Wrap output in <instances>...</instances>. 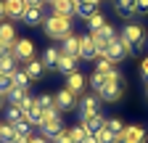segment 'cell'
Returning <instances> with one entry per match:
<instances>
[{
  "label": "cell",
  "mask_w": 148,
  "mask_h": 143,
  "mask_svg": "<svg viewBox=\"0 0 148 143\" xmlns=\"http://www.w3.org/2000/svg\"><path fill=\"white\" fill-rule=\"evenodd\" d=\"M45 34L50 40H66L71 34V16H61V13H53V16H45Z\"/></svg>",
  "instance_id": "cell-1"
},
{
  "label": "cell",
  "mask_w": 148,
  "mask_h": 143,
  "mask_svg": "<svg viewBox=\"0 0 148 143\" xmlns=\"http://www.w3.org/2000/svg\"><path fill=\"white\" fill-rule=\"evenodd\" d=\"M122 43L130 48V53H138V50H143L145 48V29L140 27V24H127L124 29H122Z\"/></svg>",
  "instance_id": "cell-2"
},
{
  "label": "cell",
  "mask_w": 148,
  "mask_h": 143,
  "mask_svg": "<svg viewBox=\"0 0 148 143\" xmlns=\"http://www.w3.org/2000/svg\"><path fill=\"white\" fill-rule=\"evenodd\" d=\"M103 56L111 61V64H119V61H124L127 56H132V53H130V48L122 43V37H116V40H111L108 45H106V53Z\"/></svg>",
  "instance_id": "cell-3"
},
{
  "label": "cell",
  "mask_w": 148,
  "mask_h": 143,
  "mask_svg": "<svg viewBox=\"0 0 148 143\" xmlns=\"http://www.w3.org/2000/svg\"><path fill=\"white\" fill-rule=\"evenodd\" d=\"M79 119L82 117H90V114H101V96H95V93H82V98H79Z\"/></svg>",
  "instance_id": "cell-4"
},
{
  "label": "cell",
  "mask_w": 148,
  "mask_h": 143,
  "mask_svg": "<svg viewBox=\"0 0 148 143\" xmlns=\"http://www.w3.org/2000/svg\"><path fill=\"white\" fill-rule=\"evenodd\" d=\"M11 53H13V58L16 61H21V64H27V61H32L34 58V43L32 40H16L13 43V48H11Z\"/></svg>",
  "instance_id": "cell-5"
},
{
  "label": "cell",
  "mask_w": 148,
  "mask_h": 143,
  "mask_svg": "<svg viewBox=\"0 0 148 143\" xmlns=\"http://www.w3.org/2000/svg\"><path fill=\"white\" fill-rule=\"evenodd\" d=\"M145 138H148V133L143 124H127L124 133L119 135V143H145Z\"/></svg>",
  "instance_id": "cell-6"
},
{
  "label": "cell",
  "mask_w": 148,
  "mask_h": 143,
  "mask_svg": "<svg viewBox=\"0 0 148 143\" xmlns=\"http://www.w3.org/2000/svg\"><path fill=\"white\" fill-rule=\"evenodd\" d=\"M77 103H79V101H77V96H74L69 87H64V90L56 93V109H58V111H71Z\"/></svg>",
  "instance_id": "cell-7"
},
{
  "label": "cell",
  "mask_w": 148,
  "mask_h": 143,
  "mask_svg": "<svg viewBox=\"0 0 148 143\" xmlns=\"http://www.w3.org/2000/svg\"><path fill=\"white\" fill-rule=\"evenodd\" d=\"M122 93H124V82H111V80H108V85L103 87L98 96H101V101H106V103H116V101L122 98Z\"/></svg>",
  "instance_id": "cell-8"
},
{
  "label": "cell",
  "mask_w": 148,
  "mask_h": 143,
  "mask_svg": "<svg viewBox=\"0 0 148 143\" xmlns=\"http://www.w3.org/2000/svg\"><path fill=\"white\" fill-rule=\"evenodd\" d=\"M79 58H85V61H95L98 58V48L92 43V34H82L79 37Z\"/></svg>",
  "instance_id": "cell-9"
},
{
  "label": "cell",
  "mask_w": 148,
  "mask_h": 143,
  "mask_svg": "<svg viewBox=\"0 0 148 143\" xmlns=\"http://www.w3.org/2000/svg\"><path fill=\"white\" fill-rule=\"evenodd\" d=\"M61 130H64V122H61V114H58V117H50V119H45V122H42L40 135H42V138H48V140H53Z\"/></svg>",
  "instance_id": "cell-10"
},
{
  "label": "cell",
  "mask_w": 148,
  "mask_h": 143,
  "mask_svg": "<svg viewBox=\"0 0 148 143\" xmlns=\"http://www.w3.org/2000/svg\"><path fill=\"white\" fill-rule=\"evenodd\" d=\"M85 85H87L85 74H79V72H71V74H66V87H69L74 96H82V93H85Z\"/></svg>",
  "instance_id": "cell-11"
},
{
  "label": "cell",
  "mask_w": 148,
  "mask_h": 143,
  "mask_svg": "<svg viewBox=\"0 0 148 143\" xmlns=\"http://www.w3.org/2000/svg\"><path fill=\"white\" fill-rule=\"evenodd\" d=\"M82 127L90 133V135H95V133H101L103 130V124H106V119L101 117V114H90V117H82Z\"/></svg>",
  "instance_id": "cell-12"
},
{
  "label": "cell",
  "mask_w": 148,
  "mask_h": 143,
  "mask_svg": "<svg viewBox=\"0 0 148 143\" xmlns=\"http://www.w3.org/2000/svg\"><path fill=\"white\" fill-rule=\"evenodd\" d=\"M24 72L29 74V80L34 82V80H40L45 72H48V66L42 64V58H32V61H27V64H24Z\"/></svg>",
  "instance_id": "cell-13"
},
{
  "label": "cell",
  "mask_w": 148,
  "mask_h": 143,
  "mask_svg": "<svg viewBox=\"0 0 148 143\" xmlns=\"http://www.w3.org/2000/svg\"><path fill=\"white\" fill-rule=\"evenodd\" d=\"M27 3L24 0H5V13H8V19H24V13H27Z\"/></svg>",
  "instance_id": "cell-14"
},
{
  "label": "cell",
  "mask_w": 148,
  "mask_h": 143,
  "mask_svg": "<svg viewBox=\"0 0 148 143\" xmlns=\"http://www.w3.org/2000/svg\"><path fill=\"white\" fill-rule=\"evenodd\" d=\"M0 43H3L8 50L13 48V43H16V27H13V24L0 21Z\"/></svg>",
  "instance_id": "cell-15"
},
{
  "label": "cell",
  "mask_w": 148,
  "mask_h": 143,
  "mask_svg": "<svg viewBox=\"0 0 148 143\" xmlns=\"http://www.w3.org/2000/svg\"><path fill=\"white\" fill-rule=\"evenodd\" d=\"M114 11L122 16V19H132V16H138L135 0H114Z\"/></svg>",
  "instance_id": "cell-16"
},
{
  "label": "cell",
  "mask_w": 148,
  "mask_h": 143,
  "mask_svg": "<svg viewBox=\"0 0 148 143\" xmlns=\"http://www.w3.org/2000/svg\"><path fill=\"white\" fill-rule=\"evenodd\" d=\"M24 24H29V27H37V24H42L45 21V13H42V6H32V8H27V13H24V19H21Z\"/></svg>",
  "instance_id": "cell-17"
},
{
  "label": "cell",
  "mask_w": 148,
  "mask_h": 143,
  "mask_svg": "<svg viewBox=\"0 0 148 143\" xmlns=\"http://www.w3.org/2000/svg\"><path fill=\"white\" fill-rule=\"evenodd\" d=\"M77 64H79V58H77V56H66V53H61L56 72H61V74H71V72H77Z\"/></svg>",
  "instance_id": "cell-18"
},
{
  "label": "cell",
  "mask_w": 148,
  "mask_h": 143,
  "mask_svg": "<svg viewBox=\"0 0 148 143\" xmlns=\"http://www.w3.org/2000/svg\"><path fill=\"white\" fill-rule=\"evenodd\" d=\"M58 58H61V48L50 45V48L42 50V64H45L48 69H56V66H58Z\"/></svg>",
  "instance_id": "cell-19"
},
{
  "label": "cell",
  "mask_w": 148,
  "mask_h": 143,
  "mask_svg": "<svg viewBox=\"0 0 148 143\" xmlns=\"http://www.w3.org/2000/svg\"><path fill=\"white\" fill-rule=\"evenodd\" d=\"M61 53H66V56H77L79 58V37L77 34H69L66 40H61Z\"/></svg>",
  "instance_id": "cell-20"
},
{
  "label": "cell",
  "mask_w": 148,
  "mask_h": 143,
  "mask_svg": "<svg viewBox=\"0 0 148 143\" xmlns=\"http://www.w3.org/2000/svg\"><path fill=\"white\" fill-rule=\"evenodd\" d=\"M27 122L32 124V127H42V122H45V111L37 106V101H34L32 109H27Z\"/></svg>",
  "instance_id": "cell-21"
},
{
  "label": "cell",
  "mask_w": 148,
  "mask_h": 143,
  "mask_svg": "<svg viewBox=\"0 0 148 143\" xmlns=\"http://www.w3.org/2000/svg\"><path fill=\"white\" fill-rule=\"evenodd\" d=\"M74 13H77L79 19H85V21H87L92 13H98V3H90V0H85V3H79L77 8H74Z\"/></svg>",
  "instance_id": "cell-22"
},
{
  "label": "cell",
  "mask_w": 148,
  "mask_h": 143,
  "mask_svg": "<svg viewBox=\"0 0 148 143\" xmlns=\"http://www.w3.org/2000/svg\"><path fill=\"white\" fill-rule=\"evenodd\" d=\"M87 85H90V87H92L95 93H101L103 87L108 85V77L103 74V72H92V74H90V80H87Z\"/></svg>",
  "instance_id": "cell-23"
},
{
  "label": "cell",
  "mask_w": 148,
  "mask_h": 143,
  "mask_svg": "<svg viewBox=\"0 0 148 143\" xmlns=\"http://www.w3.org/2000/svg\"><path fill=\"white\" fill-rule=\"evenodd\" d=\"M16 58H13V53H3V56H0V72H3V74H13L16 72Z\"/></svg>",
  "instance_id": "cell-24"
},
{
  "label": "cell",
  "mask_w": 148,
  "mask_h": 143,
  "mask_svg": "<svg viewBox=\"0 0 148 143\" xmlns=\"http://www.w3.org/2000/svg\"><path fill=\"white\" fill-rule=\"evenodd\" d=\"M53 13H61V16H71L74 13V3L71 0H53Z\"/></svg>",
  "instance_id": "cell-25"
},
{
  "label": "cell",
  "mask_w": 148,
  "mask_h": 143,
  "mask_svg": "<svg viewBox=\"0 0 148 143\" xmlns=\"http://www.w3.org/2000/svg\"><path fill=\"white\" fill-rule=\"evenodd\" d=\"M29 85H32L29 74H27L24 69H16V72H13V87H21V90H27Z\"/></svg>",
  "instance_id": "cell-26"
},
{
  "label": "cell",
  "mask_w": 148,
  "mask_h": 143,
  "mask_svg": "<svg viewBox=\"0 0 148 143\" xmlns=\"http://www.w3.org/2000/svg\"><path fill=\"white\" fill-rule=\"evenodd\" d=\"M5 117H8L11 124H13V122H24V119H27V111L21 109V106H13V103H11L8 111H5Z\"/></svg>",
  "instance_id": "cell-27"
},
{
  "label": "cell",
  "mask_w": 148,
  "mask_h": 143,
  "mask_svg": "<svg viewBox=\"0 0 148 143\" xmlns=\"http://www.w3.org/2000/svg\"><path fill=\"white\" fill-rule=\"evenodd\" d=\"M34 101H37V106H40L42 111H50V109H56V96H50V93H40Z\"/></svg>",
  "instance_id": "cell-28"
},
{
  "label": "cell",
  "mask_w": 148,
  "mask_h": 143,
  "mask_svg": "<svg viewBox=\"0 0 148 143\" xmlns=\"http://www.w3.org/2000/svg\"><path fill=\"white\" fill-rule=\"evenodd\" d=\"M103 127H106V130H111L114 135H122V133H124V122H122L119 117H111V119H106Z\"/></svg>",
  "instance_id": "cell-29"
},
{
  "label": "cell",
  "mask_w": 148,
  "mask_h": 143,
  "mask_svg": "<svg viewBox=\"0 0 148 143\" xmlns=\"http://www.w3.org/2000/svg\"><path fill=\"white\" fill-rule=\"evenodd\" d=\"M103 24H106V16H103L101 11H98V13H92L90 19H87V29H90V32H98Z\"/></svg>",
  "instance_id": "cell-30"
},
{
  "label": "cell",
  "mask_w": 148,
  "mask_h": 143,
  "mask_svg": "<svg viewBox=\"0 0 148 143\" xmlns=\"http://www.w3.org/2000/svg\"><path fill=\"white\" fill-rule=\"evenodd\" d=\"M16 138V130H13V124L5 122V124H0V143H11Z\"/></svg>",
  "instance_id": "cell-31"
},
{
  "label": "cell",
  "mask_w": 148,
  "mask_h": 143,
  "mask_svg": "<svg viewBox=\"0 0 148 143\" xmlns=\"http://www.w3.org/2000/svg\"><path fill=\"white\" fill-rule=\"evenodd\" d=\"M8 101H11L13 106H24V101H27V90H21V87H13V90L8 93Z\"/></svg>",
  "instance_id": "cell-32"
},
{
  "label": "cell",
  "mask_w": 148,
  "mask_h": 143,
  "mask_svg": "<svg viewBox=\"0 0 148 143\" xmlns=\"http://www.w3.org/2000/svg\"><path fill=\"white\" fill-rule=\"evenodd\" d=\"M13 90V74H3L0 72V96H8Z\"/></svg>",
  "instance_id": "cell-33"
},
{
  "label": "cell",
  "mask_w": 148,
  "mask_h": 143,
  "mask_svg": "<svg viewBox=\"0 0 148 143\" xmlns=\"http://www.w3.org/2000/svg\"><path fill=\"white\" fill-rule=\"evenodd\" d=\"M111 69H116V64H111L106 56H101V58H95V72H103V74H108Z\"/></svg>",
  "instance_id": "cell-34"
},
{
  "label": "cell",
  "mask_w": 148,
  "mask_h": 143,
  "mask_svg": "<svg viewBox=\"0 0 148 143\" xmlns=\"http://www.w3.org/2000/svg\"><path fill=\"white\" fill-rule=\"evenodd\" d=\"M95 138H98V143H119V135H114L111 130H101V133H95Z\"/></svg>",
  "instance_id": "cell-35"
},
{
  "label": "cell",
  "mask_w": 148,
  "mask_h": 143,
  "mask_svg": "<svg viewBox=\"0 0 148 143\" xmlns=\"http://www.w3.org/2000/svg\"><path fill=\"white\" fill-rule=\"evenodd\" d=\"M87 135H90V133H87V130L82 127V124H77V127H71V138H74V143H82V140H85Z\"/></svg>",
  "instance_id": "cell-36"
},
{
  "label": "cell",
  "mask_w": 148,
  "mask_h": 143,
  "mask_svg": "<svg viewBox=\"0 0 148 143\" xmlns=\"http://www.w3.org/2000/svg\"><path fill=\"white\" fill-rule=\"evenodd\" d=\"M53 143H74V138H71V130H66V127H64L58 135L53 138Z\"/></svg>",
  "instance_id": "cell-37"
},
{
  "label": "cell",
  "mask_w": 148,
  "mask_h": 143,
  "mask_svg": "<svg viewBox=\"0 0 148 143\" xmlns=\"http://www.w3.org/2000/svg\"><path fill=\"white\" fill-rule=\"evenodd\" d=\"M135 11L138 16H148V0H135Z\"/></svg>",
  "instance_id": "cell-38"
},
{
  "label": "cell",
  "mask_w": 148,
  "mask_h": 143,
  "mask_svg": "<svg viewBox=\"0 0 148 143\" xmlns=\"http://www.w3.org/2000/svg\"><path fill=\"white\" fill-rule=\"evenodd\" d=\"M140 77H143V82L148 85V58H143V61H140Z\"/></svg>",
  "instance_id": "cell-39"
},
{
  "label": "cell",
  "mask_w": 148,
  "mask_h": 143,
  "mask_svg": "<svg viewBox=\"0 0 148 143\" xmlns=\"http://www.w3.org/2000/svg\"><path fill=\"white\" fill-rule=\"evenodd\" d=\"M32 140V135H21V133H16V138L11 140V143H29Z\"/></svg>",
  "instance_id": "cell-40"
},
{
  "label": "cell",
  "mask_w": 148,
  "mask_h": 143,
  "mask_svg": "<svg viewBox=\"0 0 148 143\" xmlns=\"http://www.w3.org/2000/svg\"><path fill=\"white\" fill-rule=\"evenodd\" d=\"M5 16H8V13H5V0H0V21H3Z\"/></svg>",
  "instance_id": "cell-41"
},
{
  "label": "cell",
  "mask_w": 148,
  "mask_h": 143,
  "mask_svg": "<svg viewBox=\"0 0 148 143\" xmlns=\"http://www.w3.org/2000/svg\"><path fill=\"white\" fill-rule=\"evenodd\" d=\"M29 143H48V138H42V135H37V138H32Z\"/></svg>",
  "instance_id": "cell-42"
},
{
  "label": "cell",
  "mask_w": 148,
  "mask_h": 143,
  "mask_svg": "<svg viewBox=\"0 0 148 143\" xmlns=\"http://www.w3.org/2000/svg\"><path fill=\"white\" fill-rule=\"evenodd\" d=\"M24 3H27V6L32 8V6H42V0H24Z\"/></svg>",
  "instance_id": "cell-43"
},
{
  "label": "cell",
  "mask_w": 148,
  "mask_h": 143,
  "mask_svg": "<svg viewBox=\"0 0 148 143\" xmlns=\"http://www.w3.org/2000/svg\"><path fill=\"white\" fill-rule=\"evenodd\" d=\"M82 143H98V138H95V135H87V138H85Z\"/></svg>",
  "instance_id": "cell-44"
},
{
  "label": "cell",
  "mask_w": 148,
  "mask_h": 143,
  "mask_svg": "<svg viewBox=\"0 0 148 143\" xmlns=\"http://www.w3.org/2000/svg\"><path fill=\"white\" fill-rule=\"evenodd\" d=\"M3 53H11V50H8V48H5L3 43H0V56H3Z\"/></svg>",
  "instance_id": "cell-45"
},
{
  "label": "cell",
  "mask_w": 148,
  "mask_h": 143,
  "mask_svg": "<svg viewBox=\"0 0 148 143\" xmlns=\"http://www.w3.org/2000/svg\"><path fill=\"white\" fill-rule=\"evenodd\" d=\"M71 3H74V8H77V6H79V3H85V0H71Z\"/></svg>",
  "instance_id": "cell-46"
},
{
  "label": "cell",
  "mask_w": 148,
  "mask_h": 143,
  "mask_svg": "<svg viewBox=\"0 0 148 143\" xmlns=\"http://www.w3.org/2000/svg\"><path fill=\"white\" fill-rule=\"evenodd\" d=\"M90 3H101V0H90Z\"/></svg>",
  "instance_id": "cell-47"
},
{
  "label": "cell",
  "mask_w": 148,
  "mask_h": 143,
  "mask_svg": "<svg viewBox=\"0 0 148 143\" xmlns=\"http://www.w3.org/2000/svg\"><path fill=\"white\" fill-rule=\"evenodd\" d=\"M42 3H53V0H42Z\"/></svg>",
  "instance_id": "cell-48"
},
{
  "label": "cell",
  "mask_w": 148,
  "mask_h": 143,
  "mask_svg": "<svg viewBox=\"0 0 148 143\" xmlns=\"http://www.w3.org/2000/svg\"><path fill=\"white\" fill-rule=\"evenodd\" d=\"M0 106H3V96H0Z\"/></svg>",
  "instance_id": "cell-49"
},
{
  "label": "cell",
  "mask_w": 148,
  "mask_h": 143,
  "mask_svg": "<svg viewBox=\"0 0 148 143\" xmlns=\"http://www.w3.org/2000/svg\"><path fill=\"white\" fill-rule=\"evenodd\" d=\"M145 96H148V90H145Z\"/></svg>",
  "instance_id": "cell-50"
}]
</instances>
